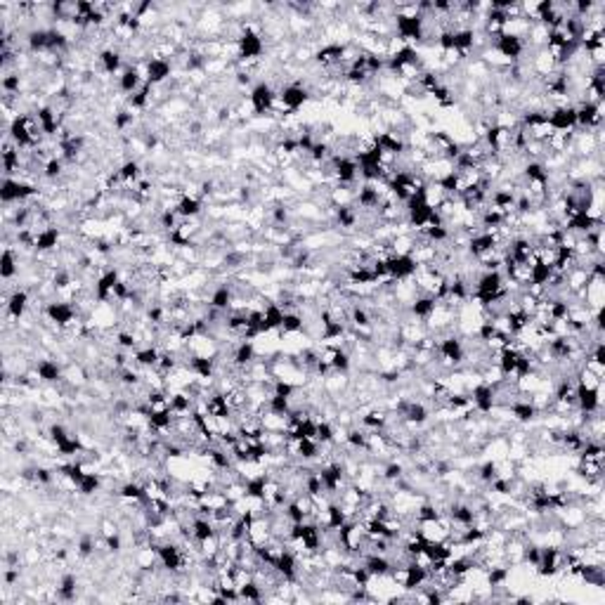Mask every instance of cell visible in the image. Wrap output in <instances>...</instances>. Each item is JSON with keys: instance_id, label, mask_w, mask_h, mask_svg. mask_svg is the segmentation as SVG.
<instances>
[{"instance_id": "obj_1", "label": "cell", "mask_w": 605, "mask_h": 605, "mask_svg": "<svg viewBox=\"0 0 605 605\" xmlns=\"http://www.w3.org/2000/svg\"><path fill=\"white\" fill-rule=\"evenodd\" d=\"M274 97H277V88H274L270 81L256 83V86L251 88V93H249V102H251L253 116H270Z\"/></svg>"}, {"instance_id": "obj_2", "label": "cell", "mask_w": 605, "mask_h": 605, "mask_svg": "<svg viewBox=\"0 0 605 605\" xmlns=\"http://www.w3.org/2000/svg\"><path fill=\"white\" fill-rule=\"evenodd\" d=\"M137 67L145 76V83H149L154 88L164 86V83L171 81V76H173V62L161 60V57H147L145 64H137Z\"/></svg>"}, {"instance_id": "obj_3", "label": "cell", "mask_w": 605, "mask_h": 605, "mask_svg": "<svg viewBox=\"0 0 605 605\" xmlns=\"http://www.w3.org/2000/svg\"><path fill=\"white\" fill-rule=\"evenodd\" d=\"M468 397H470V407H473L477 414H482V417H487V414L494 412V407L499 402L497 388H494V385H490V383H485V381L473 385L470 392H468Z\"/></svg>"}, {"instance_id": "obj_4", "label": "cell", "mask_w": 605, "mask_h": 605, "mask_svg": "<svg viewBox=\"0 0 605 605\" xmlns=\"http://www.w3.org/2000/svg\"><path fill=\"white\" fill-rule=\"evenodd\" d=\"M277 95L281 97V102L286 104V109L291 111V114H298L312 97L310 88L302 86V83H286V86H281L277 90Z\"/></svg>"}, {"instance_id": "obj_5", "label": "cell", "mask_w": 605, "mask_h": 605, "mask_svg": "<svg viewBox=\"0 0 605 605\" xmlns=\"http://www.w3.org/2000/svg\"><path fill=\"white\" fill-rule=\"evenodd\" d=\"M385 265H388V277L395 281H409L414 274L419 272V263L412 256H397V253H390L385 258Z\"/></svg>"}, {"instance_id": "obj_6", "label": "cell", "mask_w": 605, "mask_h": 605, "mask_svg": "<svg viewBox=\"0 0 605 605\" xmlns=\"http://www.w3.org/2000/svg\"><path fill=\"white\" fill-rule=\"evenodd\" d=\"M5 312L10 315L12 320H17V322H22L24 320V315L29 312V307H31V293L26 291V288H12L10 293H5Z\"/></svg>"}, {"instance_id": "obj_7", "label": "cell", "mask_w": 605, "mask_h": 605, "mask_svg": "<svg viewBox=\"0 0 605 605\" xmlns=\"http://www.w3.org/2000/svg\"><path fill=\"white\" fill-rule=\"evenodd\" d=\"M142 86H145V76L140 72L137 64H125L123 72L116 76V88L125 100H128L130 95H135Z\"/></svg>"}, {"instance_id": "obj_8", "label": "cell", "mask_w": 605, "mask_h": 605, "mask_svg": "<svg viewBox=\"0 0 605 605\" xmlns=\"http://www.w3.org/2000/svg\"><path fill=\"white\" fill-rule=\"evenodd\" d=\"M60 242H62V230L57 225H50V227L36 232V237H33V253L50 256V253L60 249Z\"/></svg>"}, {"instance_id": "obj_9", "label": "cell", "mask_w": 605, "mask_h": 605, "mask_svg": "<svg viewBox=\"0 0 605 605\" xmlns=\"http://www.w3.org/2000/svg\"><path fill=\"white\" fill-rule=\"evenodd\" d=\"M548 123H551V128H553L555 132H572V130H577V111H575V104L548 109Z\"/></svg>"}, {"instance_id": "obj_10", "label": "cell", "mask_w": 605, "mask_h": 605, "mask_svg": "<svg viewBox=\"0 0 605 605\" xmlns=\"http://www.w3.org/2000/svg\"><path fill=\"white\" fill-rule=\"evenodd\" d=\"M97 64H100V72L104 76H116L123 72V52L118 47H104V50L97 52Z\"/></svg>"}, {"instance_id": "obj_11", "label": "cell", "mask_w": 605, "mask_h": 605, "mask_svg": "<svg viewBox=\"0 0 605 605\" xmlns=\"http://www.w3.org/2000/svg\"><path fill=\"white\" fill-rule=\"evenodd\" d=\"M33 369H36L38 381H43V383L64 381V369H62V364L57 360H38Z\"/></svg>"}, {"instance_id": "obj_12", "label": "cell", "mask_w": 605, "mask_h": 605, "mask_svg": "<svg viewBox=\"0 0 605 605\" xmlns=\"http://www.w3.org/2000/svg\"><path fill=\"white\" fill-rule=\"evenodd\" d=\"M435 307H438V300H435L433 295L419 293L417 298L409 302V315H412V320L426 322V320L435 312Z\"/></svg>"}, {"instance_id": "obj_13", "label": "cell", "mask_w": 605, "mask_h": 605, "mask_svg": "<svg viewBox=\"0 0 605 605\" xmlns=\"http://www.w3.org/2000/svg\"><path fill=\"white\" fill-rule=\"evenodd\" d=\"M175 210H178V215L185 217V220H196V217L203 213V199L196 194H182L178 199Z\"/></svg>"}, {"instance_id": "obj_14", "label": "cell", "mask_w": 605, "mask_h": 605, "mask_svg": "<svg viewBox=\"0 0 605 605\" xmlns=\"http://www.w3.org/2000/svg\"><path fill=\"white\" fill-rule=\"evenodd\" d=\"M19 274V253L12 246H5L3 258H0V279L8 284L10 279H15Z\"/></svg>"}, {"instance_id": "obj_15", "label": "cell", "mask_w": 605, "mask_h": 605, "mask_svg": "<svg viewBox=\"0 0 605 605\" xmlns=\"http://www.w3.org/2000/svg\"><path fill=\"white\" fill-rule=\"evenodd\" d=\"M305 317H302V315L298 312V310H288L286 315H284V322H281V329L279 332L284 334V336H293V334H300V332H305Z\"/></svg>"}, {"instance_id": "obj_16", "label": "cell", "mask_w": 605, "mask_h": 605, "mask_svg": "<svg viewBox=\"0 0 605 605\" xmlns=\"http://www.w3.org/2000/svg\"><path fill=\"white\" fill-rule=\"evenodd\" d=\"M263 601H265V589L256 579L239 587V603H263Z\"/></svg>"}, {"instance_id": "obj_17", "label": "cell", "mask_w": 605, "mask_h": 605, "mask_svg": "<svg viewBox=\"0 0 605 605\" xmlns=\"http://www.w3.org/2000/svg\"><path fill=\"white\" fill-rule=\"evenodd\" d=\"M102 487V473H95V470H88L86 477L79 485V494L83 497H95Z\"/></svg>"}, {"instance_id": "obj_18", "label": "cell", "mask_w": 605, "mask_h": 605, "mask_svg": "<svg viewBox=\"0 0 605 605\" xmlns=\"http://www.w3.org/2000/svg\"><path fill=\"white\" fill-rule=\"evenodd\" d=\"M97 551V539L93 537V534H81L79 537V544H76V555L79 558H93Z\"/></svg>"}, {"instance_id": "obj_19", "label": "cell", "mask_w": 605, "mask_h": 605, "mask_svg": "<svg viewBox=\"0 0 605 605\" xmlns=\"http://www.w3.org/2000/svg\"><path fill=\"white\" fill-rule=\"evenodd\" d=\"M104 548H107L109 553H121L123 548V541H121V534H109V537H104Z\"/></svg>"}]
</instances>
